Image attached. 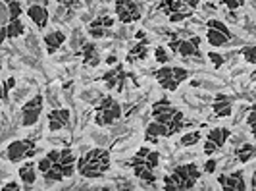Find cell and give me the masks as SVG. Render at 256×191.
Instances as JSON below:
<instances>
[{
	"label": "cell",
	"instance_id": "obj_1",
	"mask_svg": "<svg viewBox=\"0 0 256 191\" xmlns=\"http://www.w3.org/2000/svg\"><path fill=\"white\" fill-rule=\"evenodd\" d=\"M112 166V158H110V151L106 149H90L85 154H81L76 160V170L87 179H98L110 170Z\"/></svg>",
	"mask_w": 256,
	"mask_h": 191
},
{
	"label": "cell",
	"instance_id": "obj_2",
	"mask_svg": "<svg viewBox=\"0 0 256 191\" xmlns=\"http://www.w3.org/2000/svg\"><path fill=\"white\" fill-rule=\"evenodd\" d=\"M202 176V170L196 162L180 164L172 170V174L164 176V189L166 191H187L192 189L198 178Z\"/></svg>",
	"mask_w": 256,
	"mask_h": 191
},
{
	"label": "cell",
	"instance_id": "obj_3",
	"mask_svg": "<svg viewBox=\"0 0 256 191\" xmlns=\"http://www.w3.org/2000/svg\"><path fill=\"white\" fill-rule=\"evenodd\" d=\"M152 120L168 126L172 135H176L178 131L185 127V114L168 101V97H162L160 101L152 104Z\"/></svg>",
	"mask_w": 256,
	"mask_h": 191
},
{
	"label": "cell",
	"instance_id": "obj_4",
	"mask_svg": "<svg viewBox=\"0 0 256 191\" xmlns=\"http://www.w3.org/2000/svg\"><path fill=\"white\" fill-rule=\"evenodd\" d=\"M196 6H198V0H160L158 10L166 14L172 24H180L191 18Z\"/></svg>",
	"mask_w": 256,
	"mask_h": 191
},
{
	"label": "cell",
	"instance_id": "obj_5",
	"mask_svg": "<svg viewBox=\"0 0 256 191\" xmlns=\"http://www.w3.org/2000/svg\"><path fill=\"white\" fill-rule=\"evenodd\" d=\"M189 76H191L189 70L180 68V66H168V64H162V68H158L154 72V77L160 83V87L166 91H172V93L178 91V87L183 81H187Z\"/></svg>",
	"mask_w": 256,
	"mask_h": 191
},
{
	"label": "cell",
	"instance_id": "obj_6",
	"mask_svg": "<svg viewBox=\"0 0 256 191\" xmlns=\"http://www.w3.org/2000/svg\"><path fill=\"white\" fill-rule=\"evenodd\" d=\"M122 116H124L122 104L116 101L112 95H106L94 110V124L98 127H108L116 124L118 120H122Z\"/></svg>",
	"mask_w": 256,
	"mask_h": 191
},
{
	"label": "cell",
	"instance_id": "obj_7",
	"mask_svg": "<svg viewBox=\"0 0 256 191\" xmlns=\"http://www.w3.org/2000/svg\"><path fill=\"white\" fill-rule=\"evenodd\" d=\"M200 47V37H191V39H180L178 35H172L168 49L172 51V54H178L181 58H196L202 60V51Z\"/></svg>",
	"mask_w": 256,
	"mask_h": 191
},
{
	"label": "cell",
	"instance_id": "obj_8",
	"mask_svg": "<svg viewBox=\"0 0 256 191\" xmlns=\"http://www.w3.org/2000/svg\"><path fill=\"white\" fill-rule=\"evenodd\" d=\"M148 151H150L148 147H141V149L135 153V156L128 162V166L133 168L135 178H139L141 181H144V183L152 185V183H156V168H152V166L146 162V153H148Z\"/></svg>",
	"mask_w": 256,
	"mask_h": 191
},
{
	"label": "cell",
	"instance_id": "obj_9",
	"mask_svg": "<svg viewBox=\"0 0 256 191\" xmlns=\"http://www.w3.org/2000/svg\"><path fill=\"white\" fill-rule=\"evenodd\" d=\"M37 151V145L33 139H14L8 147H6V158L12 162V164H18L22 162L24 158H31L33 153Z\"/></svg>",
	"mask_w": 256,
	"mask_h": 191
},
{
	"label": "cell",
	"instance_id": "obj_10",
	"mask_svg": "<svg viewBox=\"0 0 256 191\" xmlns=\"http://www.w3.org/2000/svg\"><path fill=\"white\" fill-rule=\"evenodd\" d=\"M230 137H231V129H228V127H214V129H210L204 137V147H202L204 154L212 156V154H216L218 151H222Z\"/></svg>",
	"mask_w": 256,
	"mask_h": 191
},
{
	"label": "cell",
	"instance_id": "obj_11",
	"mask_svg": "<svg viewBox=\"0 0 256 191\" xmlns=\"http://www.w3.org/2000/svg\"><path fill=\"white\" fill-rule=\"evenodd\" d=\"M114 12L122 24L139 22L142 16L141 6L135 0H114Z\"/></svg>",
	"mask_w": 256,
	"mask_h": 191
},
{
	"label": "cell",
	"instance_id": "obj_12",
	"mask_svg": "<svg viewBox=\"0 0 256 191\" xmlns=\"http://www.w3.org/2000/svg\"><path fill=\"white\" fill-rule=\"evenodd\" d=\"M128 77H133V74H126L124 64H114V68L108 70L106 74H102L100 79L106 83V89L108 91H118V93H122Z\"/></svg>",
	"mask_w": 256,
	"mask_h": 191
},
{
	"label": "cell",
	"instance_id": "obj_13",
	"mask_svg": "<svg viewBox=\"0 0 256 191\" xmlns=\"http://www.w3.org/2000/svg\"><path fill=\"white\" fill-rule=\"evenodd\" d=\"M42 95H35L31 101H27L24 106H22V126L24 127H31L38 122V118L42 114Z\"/></svg>",
	"mask_w": 256,
	"mask_h": 191
},
{
	"label": "cell",
	"instance_id": "obj_14",
	"mask_svg": "<svg viewBox=\"0 0 256 191\" xmlns=\"http://www.w3.org/2000/svg\"><path fill=\"white\" fill-rule=\"evenodd\" d=\"M114 24H116V20L112 16L102 14V16H98V18H94V20L90 22L89 27H87V33H89L92 39H104L110 35V29L114 27Z\"/></svg>",
	"mask_w": 256,
	"mask_h": 191
},
{
	"label": "cell",
	"instance_id": "obj_15",
	"mask_svg": "<svg viewBox=\"0 0 256 191\" xmlns=\"http://www.w3.org/2000/svg\"><path fill=\"white\" fill-rule=\"evenodd\" d=\"M218 183L222 185L224 191H246V181H244V172L243 170H235L230 176L220 174Z\"/></svg>",
	"mask_w": 256,
	"mask_h": 191
},
{
	"label": "cell",
	"instance_id": "obj_16",
	"mask_svg": "<svg viewBox=\"0 0 256 191\" xmlns=\"http://www.w3.org/2000/svg\"><path fill=\"white\" fill-rule=\"evenodd\" d=\"M212 112L216 118H230L233 114V97L228 93H218L212 102Z\"/></svg>",
	"mask_w": 256,
	"mask_h": 191
},
{
	"label": "cell",
	"instance_id": "obj_17",
	"mask_svg": "<svg viewBox=\"0 0 256 191\" xmlns=\"http://www.w3.org/2000/svg\"><path fill=\"white\" fill-rule=\"evenodd\" d=\"M70 108H54L48 112V131L56 133L60 129H64L68 124H70Z\"/></svg>",
	"mask_w": 256,
	"mask_h": 191
},
{
	"label": "cell",
	"instance_id": "obj_18",
	"mask_svg": "<svg viewBox=\"0 0 256 191\" xmlns=\"http://www.w3.org/2000/svg\"><path fill=\"white\" fill-rule=\"evenodd\" d=\"M79 56H81L85 68H96L100 64V52H98V47L94 43H85L79 51Z\"/></svg>",
	"mask_w": 256,
	"mask_h": 191
},
{
	"label": "cell",
	"instance_id": "obj_19",
	"mask_svg": "<svg viewBox=\"0 0 256 191\" xmlns=\"http://www.w3.org/2000/svg\"><path fill=\"white\" fill-rule=\"evenodd\" d=\"M160 137H172V133H170L168 126L152 120V122L146 126V129H144V141H146V143H158Z\"/></svg>",
	"mask_w": 256,
	"mask_h": 191
},
{
	"label": "cell",
	"instance_id": "obj_20",
	"mask_svg": "<svg viewBox=\"0 0 256 191\" xmlns=\"http://www.w3.org/2000/svg\"><path fill=\"white\" fill-rule=\"evenodd\" d=\"M27 16H29V20H31L38 29H44V27L48 26V10H46V6H42V4H31V6L27 8Z\"/></svg>",
	"mask_w": 256,
	"mask_h": 191
},
{
	"label": "cell",
	"instance_id": "obj_21",
	"mask_svg": "<svg viewBox=\"0 0 256 191\" xmlns=\"http://www.w3.org/2000/svg\"><path fill=\"white\" fill-rule=\"evenodd\" d=\"M148 39H141L131 51L128 52V56H126V62L128 64H139V62H144L146 60V56H148Z\"/></svg>",
	"mask_w": 256,
	"mask_h": 191
},
{
	"label": "cell",
	"instance_id": "obj_22",
	"mask_svg": "<svg viewBox=\"0 0 256 191\" xmlns=\"http://www.w3.org/2000/svg\"><path fill=\"white\" fill-rule=\"evenodd\" d=\"M42 43H44L46 52H48V54H54V52H58V49L66 43V33L64 31H58V29L48 31V33H44Z\"/></svg>",
	"mask_w": 256,
	"mask_h": 191
},
{
	"label": "cell",
	"instance_id": "obj_23",
	"mask_svg": "<svg viewBox=\"0 0 256 191\" xmlns=\"http://www.w3.org/2000/svg\"><path fill=\"white\" fill-rule=\"evenodd\" d=\"M76 160L77 156L74 154V151L70 149V147H64L62 151H60V166H62V172H64L66 178H72L74 174H76Z\"/></svg>",
	"mask_w": 256,
	"mask_h": 191
},
{
	"label": "cell",
	"instance_id": "obj_24",
	"mask_svg": "<svg viewBox=\"0 0 256 191\" xmlns=\"http://www.w3.org/2000/svg\"><path fill=\"white\" fill-rule=\"evenodd\" d=\"M206 41H208L210 47H224L226 43H230L231 37L226 35V33H222V31H218V29L206 27Z\"/></svg>",
	"mask_w": 256,
	"mask_h": 191
},
{
	"label": "cell",
	"instance_id": "obj_25",
	"mask_svg": "<svg viewBox=\"0 0 256 191\" xmlns=\"http://www.w3.org/2000/svg\"><path fill=\"white\" fill-rule=\"evenodd\" d=\"M18 174H20L22 183H26V185H33V183L37 181V166L33 164V162H26V164L18 170Z\"/></svg>",
	"mask_w": 256,
	"mask_h": 191
},
{
	"label": "cell",
	"instance_id": "obj_26",
	"mask_svg": "<svg viewBox=\"0 0 256 191\" xmlns=\"http://www.w3.org/2000/svg\"><path fill=\"white\" fill-rule=\"evenodd\" d=\"M24 33H26V24L22 22V18H18V20H10V22H8V26H6V35H8L10 41H12V39L22 37Z\"/></svg>",
	"mask_w": 256,
	"mask_h": 191
},
{
	"label": "cell",
	"instance_id": "obj_27",
	"mask_svg": "<svg viewBox=\"0 0 256 191\" xmlns=\"http://www.w3.org/2000/svg\"><path fill=\"white\" fill-rule=\"evenodd\" d=\"M237 160L241 162V164H246V162H250L252 158H254V143H243L241 147H237Z\"/></svg>",
	"mask_w": 256,
	"mask_h": 191
},
{
	"label": "cell",
	"instance_id": "obj_28",
	"mask_svg": "<svg viewBox=\"0 0 256 191\" xmlns=\"http://www.w3.org/2000/svg\"><path fill=\"white\" fill-rule=\"evenodd\" d=\"M200 139H202V133L200 131H191V133H185L181 137L180 145L181 147H192V145H198Z\"/></svg>",
	"mask_w": 256,
	"mask_h": 191
},
{
	"label": "cell",
	"instance_id": "obj_29",
	"mask_svg": "<svg viewBox=\"0 0 256 191\" xmlns=\"http://www.w3.org/2000/svg\"><path fill=\"white\" fill-rule=\"evenodd\" d=\"M241 54H243L244 62L250 64V66H254L256 64V47L254 45H246L241 49Z\"/></svg>",
	"mask_w": 256,
	"mask_h": 191
},
{
	"label": "cell",
	"instance_id": "obj_30",
	"mask_svg": "<svg viewBox=\"0 0 256 191\" xmlns=\"http://www.w3.org/2000/svg\"><path fill=\"white\" fill-rule=\"evenodd\" d=\"M8 14H10V20H18V18H22V14H24L22 2H20V0H12V2L8 4Z\"/></svg>",
	"mask_w": 256,
	"mask_h": 191
},
{
	"label": "cell",
	"instance_id": "obj_31",
	"mask_svg": "<svg viewBox=\"0 0 256 191\" xmlns=\"http://www.w3.org/2000/svg\"><path fill=\"white\" fill-rule=\"evenodd\" d=\"M206 27H212V29H218V31H222V33H226V35H230L231 39H233V33L230 31V27L226 26L224 22H220V20H208L206 22Z\"/></svg>",
	"mask_w": 256,
	"mask_h": 191
},
{
	"label": "cell",
	"instance_id": "obj_32",
	"mask_svg": "<svg viewBox=\"0 0 256 191\" xmlns=\"http://www.w3.org/2000/svg\"><path fill=\"white\" fill-rule=\"evenodd\" d=\"M154 58H156V62H160V64L170 62V54L166 52V47H156V49H154Z\"/></svg>",
	"mask_w": 256,
	"mask_h": 191
},
{
	"label": "cell",
	"instance_id": "obj_33",
	"mask_svg": "<svg viewBox=\"0 0 256 191\" xmlns=\"http://www.w3.org/2000/svg\"><path fill=\"white\" fill-rule=\"evenodd\" d=\"M10 22V14H8V4L0 0V27H6Z\"/></svg>",
	"mask_w": 256,
	"mask_h": 191
},
{
	"label": "cell",
	"instance_id": "obj_34",
	"mask_svg": "<svg viewBox=\"0 0 256 191\" xmlns=\"http://www.w3.org/2000/svg\"><path fill=\"white\" fill-rule=\"evenodd\" d=\"M216 168H218V160H216L214 156H210V158L206 160V164L202 166V172H204V174H214Z\"/></svg>",
	"mask_w": 256,
	"mask_h": 191
},
{
	"label": "cell",
	"instance_id": "obj_35",
	"mask_svg": "<svg viewBox=\"0 0 256 191\" xmlns=\"http://www.w3.org/2000/svg\"><path fill=\"white\" fill-rule=\"evenodd\" d=\"M220 4H224V6H228L231 12L233 10H237V8H241V6H244V2L246 0H218Z\"/></svg>",
	"mask_w": 256,
	"mask_h": 191
},
{
	"label": "cell",
	"instance_id": "obj_36",
	"mask_svg": "<svg viewBox=\"0 0 256 191\" xmlns=\"http://www.w3.org/2000/svg\"><path fill=\"white\" fill-rule=\"evenodd\" d=\"M208 58L212 60V64H214L216 68H222V66H224V62H226V58H224L222 54H218V52H214V51L208 52Z\"/></svg>",
	"mask_w": 256,
	"mask_h": 191
},
{
	"label": "cell",
	"instance_id": "obj_37",
	"mask_svg": "<svg viewBox=\"0 0 256 191\" xmlns=\"http://www.w3.org/2000/svg\"><path fill=\"white\" fill-rule=\"evenodd\" d=\"M246 124H248L250 133H254V127H256V108L254 106H250V112H248V118H246Z\"/></svg>",
	"mask_w": 256,
	"mask_h": 191
},
{
	"label": "cell",
	"instance_id": "obj_38",
	"mask_svg": "<svg viewBox=\"0 0 256 191\" xmlns=\"http://www.w3.org/2000/svg\"><path fill=\"white\" fill-rule=\"evenodd\" d=\"M2 189L4 191H20L22 189V185H18V181H8L6 185H2Z\"/></svg>",
	"mask_w": 256,
	"mask_h": 191
},
{
	"label": "cell",
	"instance_id": "obj_39",
	"mask_svg": "<svg viewBox=\"0 0 256 191\" xmlns=\"http://www.w3.org/2000/svg\"><path fill=\"white\" fill-rule=\"evenodd\" d=\"M0 101H4V102H8V89L4 87V83L0 85Z\"/></svg>",
	"mask_w": 256,
	"mask_h": 191
},
{
	"label": "cell",
	"instance_id": "obj_40",
	"mask_svg": "<svg viewBox=\"0 0 256 191\" xmlns=\"http://www.w3.org/2000/svg\"><path fill=\"white\" fill-rule=\"evenodd\" d=\"M58 4H64V6H68V8H74L79 0H56Z\"/></svg>",
	"mask_w": 256,
	"mask_h": 191
},
{
	"label": "cell",
	"instance_id": "obj_41",
	"mask_svg": "<svg viewBox=\"0 0 256 191\" xmlns=\"http://www.w3.org/2000/svg\"><path fill=\"white\" fill-rule=\"evenodd\" d=\"M14 85H16V79H14V77H8V79L4 81V87H6V89H8V91L12 89Z\"/></svg>",
	"mask_w": 256,
	"mask_h": 191
},
{
	"label": "cell",
	"instance_id": "obj_42",
	"mask_svg": "<svg viewBox=\"0 0 256 191\" xmlns=\"http://www.w3.org/2000/svg\"><path fill=\"white\" fill-rule=\"evenodd\" d=\"M4 41H8V35H6V27H0V47H2V43Z\"/></svg>",
	"mask_w": 256,
	"mask_h": 191
},
{
	"label": "cell",
	"instance_id": "obj_43",
	"mask_svg": "<svg viewBox=\"0 0 256 191\" xmlns=\"http://www.w3.org/2000/svg\"><path fill=\"white\" fill-rule=\"evenodd\" d=\"M106 64H108V66H114V64H118V58L112 54V56H108V58H106Z\"/></svg>",
	"mask_w": 256,
	"mask_h": 191
},
{
	"label": "cell",
	"instance_id": "obj_44",
	"mask_svg": "<svg viewBox=\"0 0 256 191\" xmlns=\"http://www.w3.org/2000/svg\"><path fill=\"white\" fill-rule=\"evenodd\" d=\"M135 39H137V41H141V39H146V33H144V31H137V33H135Z\"/></svg>",
	"mask_w": 256,
	"mask_h": 191
},
{
	"label": "cell",
	"instance_id": "obj_45",
	"mask_svg": "<svg viewBox=\"0 0 256 191\" xmlns=\"http://www.w3.org/2000/svg\"><path fill=\"white\" fill-rule=\"evenodd\" d=\"M2 2H6V4H10V2H12V0H2Z\"/></svg>",
	"mask_w": 256,
	"mask_h": 191
},
{
	"label": "cell",
	"instance_id": "obj_46",
	"mask_svg": "<svg viewBox=\"0 0 256 191\" xmlns=\"http://www.w3.org/2000/svg\"><path fill=\"white\" fill-rule=\"evenodd\" d=\"M0 72H2V60H0Z\"/></svg>",
	"mask_w": 256,
	"mask_h": 191
},
{
	"label": "cell",
	"instance_id": "obj_47",
	"mask_svg": "<svg viewBox=\"0 0 256 191\" xmlns=\"http://www.w3.org/2000/svg\"><path fill=\"white\" fill-rule=\"evenodd\" d=\"M102 2H110V0H102Z\"/></svg>",
	"mask_w": 256,
	"mask_h": 191
}]
</instances>
